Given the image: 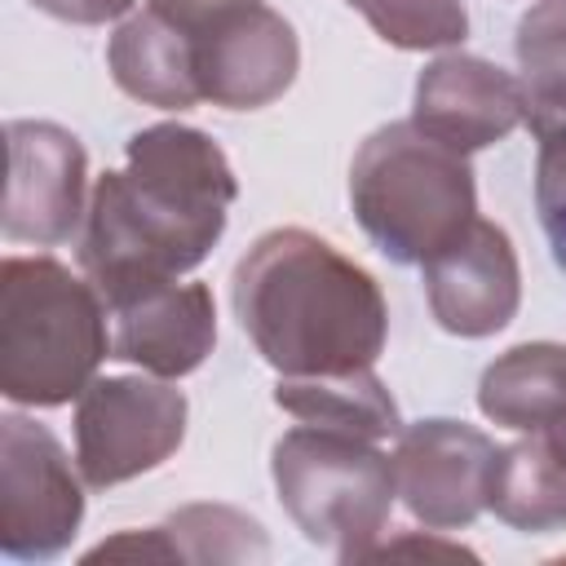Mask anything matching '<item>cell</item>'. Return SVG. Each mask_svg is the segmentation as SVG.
Wrapping results in <instances>:
<instances>
[{
    "mask_svg": "<svg viewBox=\"0 0 566 566\" xmlns=\"http://www.w3.org/2000/svg\"><path fill=\"white\" fill-rule=\"evenodd\" d=\"M186 416V394L159 376H102L75 402V469L93 491L142 478L181 447Z\"/></svg>",
    "mask_w": 566,
    "mask_h": 566,
    "instance_id": "6",
    "label": "cell"
},
{
    "mask_svg": "<svg viewBox=\"0 0 566 566\" xmlns=\"http://www.w3.org/2000/svg\"><path fill=\"white\" fill-rule=\"evenodd\" d=\"M349 9H358L385 44L407 53L451 49L469 35L464 0H349Z\"/></svg>",
    "mask_w": 566,
    "mask_h": 566,
    "instance_id": "20",
    "label": "cell"
},
{
    "mask_svg": "<svg viewBox=\"0 0 566 566\" xmlns=\"http://www.w3.org/2000/svg\"><path fill=\"white\" fill-rule=\"evenodd\" d=\"M172 562H212V566H239V562H265L270 544L256 517L230 509V504H186L168 522H159Z\"/></svg>",
    "mask_w": 566,
    "mask_h": 566,
    "instance_id": "18",
    "label": "cell"
},
{
    "mask_svg": "<svg viewBox=\"0 0 566 566\" xmlns=\"http://www.w3.org/2000/svg\"><path fill=\"white\" fill-rule=\"evenodd\" d=\"M367 557H473V553H469V548H460V544H442V539H420V535H407V539L376 544Z\"/></svg>",
    "mask_w": 566,
    "mask_h": 566,
    "instance_id": "23",
    "label": "cell"
},
{
    "mask_svg": "<svg viewBox=\"0 0 566 566\" xmlns=\"http://www.w3.org/2000/svg\"><path fill=\"white\" fill-rule=\"evenodd\" d=\"M301 71V44L283 13L261 0L234 4L195 27L199 97L221 111H261L279 102Z\"/></svg>",
    "mask_w": 566,
    "mask_h": 566,
    "instance_id": "8",
    "label": "cell"
},
{
    "mask_svg": "<svg viewBox=\"0 0 566 566\" xmlns=\"http://www.w3.org/2000/svg\"><path fill=\"white\" fill-rule=\"evenodd\" d=\"M274 402L301 424H327V429L363 433L371 442L398 438L402 429L398 407L371 367L332 371V376H279Z\"/></svg>",
    "mask_w": 566,
    "mask_h": 566,
    "instance_id": "17",
    "label": "cell"
},
{
    "mask_svg": "<svg viewBox=\"0 0 566 566\" xmlns=\"http://www.w3.org/2000/svg\"><path fill=\"white\" fill-rule=\"evenodd\" d=\"M544 433H548V438H553V447H557V451H562V455H566V416H562V420H557V424H548V429H544Z\"/></svg>",
    "mask_w": 566,
    "mask_h": 566,
    "instance_id": "24",
    "label": "cell"
},
{
    "mask_svg": "<svg viewBox=\"0 0 566 566\" xmlns=\"http://www.w3.org/2000/svg\"><path fill=\"white\" fill-rule=\"evenodd\" d=\"M495 442L464 420H416L398 429L394 486L416 522L429 531L469 526L486 509V482L495 464Z\"/></svg>",
    "mask_w": 566,
    "mask_h": 566,
    "instance_id": "10",
    "label": "cell"
},
{
    "mask_svg": "<svg viewBox=\"0 0 566 566\" xmlns=\"http://www.w3.org/2000/svg\"><path fill=\"white\" fill-rule=\"evenodd\" d=\"M239 327L279 376L376 367L389 336L380 283L314 230H265L230 279Z\"/></svg>",
    "mask_w": 566,
    "mask_h": 566,
    "instance_id": "2",
    "label": "cell"
},
{
    "mask_svg": "<svg viewBox=\"0 0 566 566\" xmlns=\"http://www.w3.org/2000/svg\"><path fill=\"white\" fill-rule=\"evenodd\" d=\"M478 407L517 433L557 424L566 416V345L526 340L504 349L478 380Z\"/></svg>",
    "mask_w": 566,
    "mask_h": 566,
    "instance_id": "15",
    "label": "cell"
},
{
    "mask_svg": "<svg viewBox=\"0 0 566 566\" xmlns=\"http://www.w3.org/2000/svg\"><path fill=\"white\" fill-rule=\"evenodd\" d=\"M102 292L53 256L0 265V394L22 407H66L111 358Z\"/></svg>",
    "mask_w": 566,
    "mask_h": 566,
    "instance_id": "3",
    "label": "cell"
},
{
    "mask_svg": "<svg viewBox=\"0 0 566 566\" xmlns=\"http://www.w3.org/2000/svg\"><path fill=\"white\" fill-rule=\"evenodd\" d=\"M486 509L513 531L566 526V455L553 447L544 429L495 451Z\"/></svg>",
    "mask_w": 566,
    "mask_h": 566,
    "instance_id": "16",
    "label": "cell"
},
{
    "mask_svg": "<svg viewBox=\"0 0 566 566\" xmlns=\"http://www.w3.org/2000/svg\"><path fill=\"white\" fill-rule=\"evenodd\" d=\"M424 296L442 332L482 340L513 323L522 301V270L504 226L473 217L451 243L424 261Z\"/></svg>",
    "mask_w": 566,
    "mask_h": 566,
    "instance_id": "11",
    "label": "cell"
},
{
    "mask_svg": "<svg viewBox=\"0 0 566 566\" xmlns=\"http://www.w3.org/2000/svg\"><path fill=\"white\" fill-rule=\"evenodd\" d=\"M517 66L526 111L566 102V0H535L517 22Z\"/></svg>",
    "mask_w": 566,
    "mask_h": 566,
    "instance_id": "19",
    "label": "cell"
},
{
    "mask_svg": "<svg viewBox=\"0 0 566 566\" xmlns=\"http://www.w3.org/2000/svg\"><path fill=\"white\" fill-rule=\"evenodd\" d=\"M526 124L539 137V155H535V212H539L544 239L553 248V261L566 270V102L562 106L526 111Z\"/></svg>",
    "mask_w": 566,
    "mask_h": 566,
    "instance_id": "21",
    "label": "cell"
},
{
    "mask_svg": "<svg viewBox=\"0 0 566 566\" xmlns=\"http://www.w3.org/2000/svg\"><path fill=\"white\" fill-rule=\"evenodd\" d=\"M9 177L0 230L13 243H66L84 221L88 155L75 133L49 119H9Z\"/></svg>",
    "mask_w": 566,
    "mask_h": 566,
    "instance_id": "9",
    "label": "cell"
},
{
    "mask_svg": "<svg viewBox=\"0 0 566 566\" xmlns=\"http://www.w3.org/2000/svg\"><path fill=\"white\" fill-rule=\"evenodd\" d=\"M239 181L226 150L190 124H150L128 137L124 168L88 195L80 270L106 305L195 270L226 234Z\"/></svg>",
    "mask_w": 566,
    "mask_h": 566,
    "instance_id": "1",
    "label": "cell"
},
{
    "mask_svg": "<svg viewBox=\"0 0 566 566\" xmlns=\"http://www.w3.org/2000/svg\"><path fill=\"white\" fill-rule=\"evenodd\" d=\"M84 473L62 442L9 411L0 416V548L18 562H49L71 548L84 522Z\"/></svg>",
    "mask_w": 566,
    "mask_h": 566,
    "instance_id": "7",
    "label": "cell"
},
{
    "mask_svg": "<svg viewBox=\"0 0 566 566\" xmlns=\"http://www.w3.org/2000/svg\"><path fill=\"white\" fill-rule=\"evenodd\" d=\"M31 4L40 13H49L57 22H75V27H102L133 9V0H31Z\"/></svg>",
    "mask_w": 566,
    "mask_h": 566,
    "instance_id": "22",
    "label": "cell"
},
{
    "mask_svg": "<svg viewBox=\"0 0 566 566\" xmlns=\"http://www.w3.org/2000/svg\"><path fill=\"white\" fill-rule=\"evenodd\" d=\"M270 473L279 504L310 544L332 548L336 562H367L398 495L394 455L363 433L296 424L274 442Z\"/></svg>",
    "mask_w": 566,
    "mask_h": 566,
    "instance_id": "5",
    "label": "cell"
},
{
    "mask_svg": "<svg viewBox=\"0 0 566 566\" xmlns=\"http://www.w3.org/2000/svg\"><path fill=\"white\" fill-rule=\"evenodd\" d=\"M349 203L394 265H424L478 217V181L464 150H451L416 119H398L358 146Z\"/></svg>",
    "mask_w": 566,
    "mask_h": 566,
    "instance_id": "4",
    "label": "cell"
},
{
    "mask_svg": "<svg viewBox=\"0 0 566 566\" xmlns=\"http://www.w3.org/2000/svg\"><path fill=\"white\" fill-rule=\"evenodd\" d=\"M106 66L133 102L159 111H190L195 102H203L195 80V31L155 4L119 22L106 44Z\"/></svg>",
    "mask_w": 566,
    "mask_h": 566,
    "instance_id": "14",
    "label": "cell"
},
{
    "mask_svg": "<svg viewBox=\"0 0 566 566\" xmlns=\"http://www.w3.org/2000/svg\"><path fill=\"white\" fill-rule=\"evenodd\" d=\"M411 119L451 150L473 155L526 124V88L486 57L442 53L416 80Z\"/></svg>",
    "mask_w": 566,
    "mask_h": 566,
    "instance_id": "12",
    "label": "cell"
},
{
    "mask_svg": "<svg viewBox=\"0 0 566 566\" xmlns=\"http://www.w3.org/2000/svg\"><path fill=\"white\" fill-rule=\"evenodd\" d=\"M115 318L111 358L133 363L159 380H181L217 345V305L208 283H159L106 305Z\"/></svg>",
    "mask_w": 566,
    "mask_h": 566,
    "instance_id": "13",
    "label": "cell"
}]
</instances>
